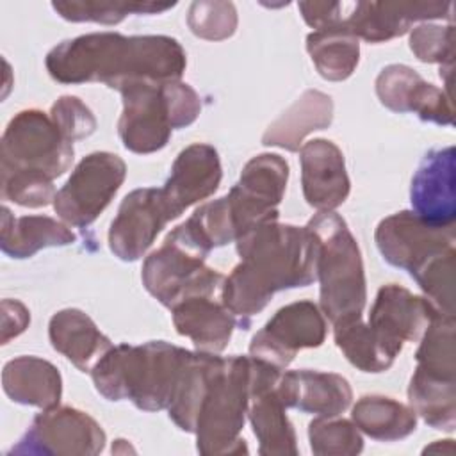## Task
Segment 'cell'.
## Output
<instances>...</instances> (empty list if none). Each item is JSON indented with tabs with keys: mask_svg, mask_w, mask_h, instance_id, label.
<instances>
[{
	"mask_svg": "<svg viewBox=\"0 0 456 456\" xmlns=\"http://www.w3.org/2000/svg\"><path fill=\"white\" fill-rule=\"evenodd\" d=\"M176 4L155 2H100V0H71L52 2L55 12L68 21H94L103 25H116L128 14H155L164 12Z\"/></svg>",
	"mask_w": 456,
	"mask_h": 456,
	"instance_id": "obj_33",
	"label": "cell"
},
{
	"mask_svg": "<svg viewBox=\"0 0 456 456\" xmlns=\"http://www.w3.org/2000/svg\"><path fill=\"white\" fill-rule=\"evenodd\" d=\"M410 48L422 62L452 64L454 57V28L452 25L422 23L410 34Z\"/></svg>",
	"mask_w": 456,
	"mask_h": 456,
	"instance_id": "obj_37",
	"label": "cell"
},
{
	"mask_svg": "<svg viewBox=\"0 0 456 456\" xmlns=\"http://www.w3.org/2000/svg\"><path fill=\"white\" fill-rule=\"evenodd\" d=\"M2 251L12 258H28L43 248L68 246L75 242L71 230L46 216L12 217L2 210Z\"/></svg>",
	"mask_w": 456,
	"mask_h": 456,
	"instance_id": "obj_27",
	"label": "cell"
},
{
	"mask_svg": "<svg viewBox=\"0 0 456 456\" xmlns=\"http://www.w3.org/2000/svg\"><path fill=\"white\" fill-rule=\"evenodd\" d=\"M335 326V344L344 356L363 372H381L394 363V356L383 347L362 315L338 321Z\"/></svg>",
	"mask_w": 456,
	"mask_h": 456,
	"instance_id": "obj_32",
	"label": "cell"
},
{
	"mask_svg": "<svg viewBox=\"0 0 456 456\" xmlns=\"http://www.w3.org/2000/svg\"><path fill=\"white\" fill-rule=\"evenodd\" d=\"M30 322L28 308L16 299L2 301V344L18 337Z\"/></svg>",
	"mask_w": 456,
	"mask_h": 456,
	"instance_id": "obj_40",
	"label": "cell"
},
{
	"mask_svg": "<svg viewBox=\"0 0 456 456\" xmlns=\"http://www.w3.org/2000/svg\"><path fill=\"white\" fill-rule=\"evenodd\" d=\"M253 394V358L228 356L217 360L210 374L198 420L196 438L201 454L248 452L239 436Z\"/></svg>",
	"mask_w": 456,
	"mask_h": 456,
	"instance_id": "obj_6",
	"label": "cell"
},
{
	"mask_svg": "<svg viewBox=\"0 0 456 456\" xmlns=\"http://www.w3.org/2000/svg\"><path fill=\"white\" fill-rule=\"evenodd\" d=\"M306 50L319 75L333 82L351 77L360 59V43L344 23L308 34Z\"/></svg>",
	"mask_w": 456,
	"mask_h": 456,
	"instance_id": "obj_29",
	"label": "cell"
},
{
	"mask_svg": "<svg viewBox=\"0 0 456 456\" xmlns=\"http://www.w3.org/2000/svg\"><path fill=\"white\" fill-rule=\"evenodd\" d=\"M278 392L287 408L319 417H337L351 404L353 392L346 378L319 370H287L280 374Z\"/></svg>",
	"mask_w": 456,
	"mask_h": 456,
	"instance_id": "obj_21",
	"label": "cell"
},
{
	"mask_svg": "<svg viewBox=\"0 0 456 456\" xmlns=\"http://www.w3.org/2000/svg\"><path fill=\"white\" fill-rule=\"evenodd\" d=\"M187 66L182 45L169 36L94 32L62 41L46 55L50 77L61 84L103 82L121 89L128 82H176Z\"/></svg>",
	"mask_w": 456,
	"mask_h": 456,
	"instance_id": "obj_1",
	"label": "cell"
},
{
	"mask_svg": "<svg viewBox=\"0 0 456 456\" xmlns=\"http://www.w3.org/2000/svg\"><path fill=\"white\" fill-rule=\"evenodd\" d=\"M125 176L126 166L116 153L94 151L84 157L55 194L57 216L71 226L91 224L110 203Z\"/></svg>",
	"mask_w": 456,
	"mask_h": 456,
	"instance_id": "obj_9",
	"label": "cell"
},
{
	"mask_svg": "<svg viewBox=\"0 0 456 456\" xmlns=\"http://www.w3.org/2000/svg\"><path fill=\"white\" fill-rule=\"evenodd\" d=\"M303 196L319 212H331L342 205L351 183L346 173L344 155L328 139L308 141L299 153Z\"/></svg>",
	"mask_w": 456,
	"mask_h": 456,
	"instance_id": "obj_18",
	"label": "cell"
},
{
	"mask_svg": "<svg viewBox=\"0 0 456 456\" xmlns=\"http://www.w3.org/2000/svg\"><path fill=\"white\" fill-rule=\"evenodd\" d=\"M442 314L429 299L411 294L408 289L388 283L383 285L369 314V326L395 358L404 342H417L431 321Z\"/></svg>",
	"mask_w": 456,
	"mask_h": 456,
	"instance_id": "obj_15",
	"label": "cell"
},
{
	"mask_svg": "<svg viewBox=\"0 0 456 456\" xmlns=\"http://www.w3.org/2000/svg\"><path fill=\"white\" fill-rule=\"evenodd\" d=\"M50 118L69 142L89 137L96 130V118L77 96H61L52 105Z\"/></svg>",
	"mask_w": 456,
	"mask_h": 456,
	"instance_id": "obj_38",
	"label": "cell"
},
{
	"mask_svg": "<svg viewBox=\"0 0 456 456\" xmlns=\"http://www.w3.org/2000/svg\"><path fill=\"white\" fill-rule=\"evenodd\" d=\"M287 178L289 164L276 153L256 155L244 166L239 182L226 194L237 239L258 224L278 219Z\"/></svg>",
	"mask_w": 456,
	"mask_h": 456,
	"instance_id": "obj_10",
	"label": "cell"
},
{
	"mask_svg": "<svg viewBox=\"0 0 456 456\" xmlns=\"http://www.w3.org/2000/svg\"><path fill=\"white\" fill-rule=\"evenodd\" d=\"M119 93L123 114L118 132L123 146L134 153L162 150L171 132L194 123L201 110L198 93L180 80L167 84L135 80L125 84Z\"/></svg>",
	"mask_w": 456,
	"mask_h": 456,
	"instance_id": "obj_4",
	"label": "cell"
},
{
	"mask_svg": "<svg viewBox=\"0 0 456 456\" xmlns=\"http://www.w3.org/2000/svg\"><path fill=\"white\" fill-rule=\"evenodd\" d=\"M219 356L212 353H191L180 374L175 395L167 406L169 419L183 431L194 433L200 406Z\"/></svg>",
	"mask_w": 456,
	"mask_h": 456,
	"instance_id": "obj_30",
	"label": "cell"
},
{
	"mask_svg": "<svg viewBox=\"0 0 456 456\" xmlns=\"http://www.w3.org/2000/svg\"><path fill=\"white\" fill-rule=\"evenodd\" d=\"M306 228L317 240V278L321 308L335 324L358 317L365 306V273L360 248L346 221L331 212H319Z\"/></svg>",
	"mask_w": 456,
	"mask_h": 456,
	"instance_id": "obj_5",
	"label": "cell"
},
{
	"mask_svg": "<svg viewBox=\"0 0 456 456\" xmlns=\"http://www.w3.org/2000/svg\"><path fill=\"white\" fill-rule=\"evenodd\" d=\"M141 276L146 290L167 308L191 297H210L224 281L221 273L205 265V256L171 233L144 260Z\"/></svg>",
	"mask_w": 456,
	"mask_h": 456,
	"instance_id": "obj_7",
	"label": "cell"
},
{
	"mask_svg": "<svg viewBox=\"0 0 456 456\" xmlns=\"http://www.w3.org/2000/svg\"><path fill=\"white\" fill-rule=\"evenodd\" d=\"M73 142L37 109L18 112L2 135V166L57 178L73 162Z\"/></svg>",
	"mask_w": 456,
	"mask_h": 456,
	"instance_id": "obj_8",
	"label": "cell"
},
{
	"mask_svg": "<svg viewBox=\"0 0 456 456\" xmlns=\"http://www.w3.org/2000/svg\"><path fill=\"white\" fill-rule=\"evenodd\" d=\"M2 383L11 401L39 408L57 406L62 394L59 370L37 356H20L5 363Z\"/></svg>",
	"mask_w": 456,
	"mask_h": 456,
	"instance_id": "obj_25",
	"label": "cell"
},
{
	"mask_svg": "<svg viewBox=\"0 0 456 456\" xmlns=\"http://www.w3.org/2000/svg\"><path fill=\"white\" fill-rule=\"evenodd\" d=\"M171 219L176 217L162 189H135L125 196L118 216L110 223L109 248L118 258L134 262L148 251Z\"/></svg>",
	"mask_w": 456,
	"mask_h": 456,
	"instance_id": "obj_14",
	"label": "cell"
},
{
	"mask_svg": "<svg viewBox=\"0 0 456 456\" xmlns=\"http://www.w3.org/2000/svg\"><path fill=\"white\" fill-rule=\"evenodd\" d=\"M308 436L312 452L317 456H353L363 449L358 428L346 419H315L308 426Z\"/></svg>",
	"mask_w": 456,
	"mask_h": 456,
	"instance_id": "obj_34",
	"label": "cell"
},
{
	"mask_svg": "<svg viewBox=\"0 0 456 456\" xmlns=\"http://www.w3.org/2000/svg\"><path fill=\"white\" fill-rule=\"evenodd\" d=\"M353 422L374 440L394 442L415 431L417 413L392 397L363 395L353 406Z\"/></svg>",
	"mask_w": 456,
	"mask_h": 456,
	"instance_id": "obj_28",
	"label": "cell"
},
{
	"mask_svg": "<svg viewBox=\"0 0 456 456\" xmlns=\"http://www.w3.org/2000/svg\"><path fill=\"white\" fill-rule=\"evenodd\" d=\"M187 25L201 39H226L237 28L235 5L232 2H194L189 9Z\"/></svg>",
	"mask_w": 456,
	"mask_h": 456,
	"instance_id": "obj_36",
	"label": "cell"
},
{
	"mask_svg": "<svg viewBox=\"0 0 456 456\" xmlns=\"http://www.w3.org/2000/svg\"><path fill=\"white\" fill-rule=\"evenodd\" d=\"M326 338V321L312 301H296L280 308L256 331L249 344V356L278 369H285L299 349L319 347Z\"/></svg>",
	"mask_w": 456,
	"mask_h": 456,
	"instance_id": "obj_12",
	"label": "cell"
},
{
	"mask_svg": "<svg viewBox=\"0 0 456 456\" xmlns=\"http://www.w3.org/2000/svg\"><path fill=\"white\" fill-rule=\"evenodd\" d=\"M303 20L314 28V30H324L337 27L344 21L340 11L344 9V4L338 2H299L297 4Z\"/></svg>",
	"mask_w": 456,
	"mask_h": 456,
	"instance_id": "obj_39",
	"label": "cell"
},
{
	"mask_svg": "<svg viewBox=\"0 0 456 456\" xmlns=\"http://www.w3.org/2000/svg\"><path fill=\"white\" fill-rule=\"evenodd\" d=\"M456 381L413 372L408 387L410 406L435 429L452 431L456 426Z\"/></svg>",
	"mask_w": 456,
	"mask_h": 456,
	"instance_id": "obj_31",
	"label": "cell"
},
{
	"mask_svg": "<svg viewBox=\"0 0 456 456\" xmlns=\"http://www.w3.org/2000/svg\"><path fill=\"white\" fill-rule=\"evenodd\" d=\"M221 176V162L216 148L194 142L178 153L171 175L160 189L175 217H178L191 205L214 194Z\"/></svg>",
	"mask_w": 456,
	"mask_h": 456,
	"instance_id": "obj_20",
	"label": "cell"
},
{
	"mask_svg": "<svg viewBox=\"0 0 456 456\" xmlns=\"http://www.w3.org/2000/svg\"><path fill=\"white\" fill-rule=\"evenodd\" d=\"M48 337L53 349L62 353L82 372H91L112 347L109 337L78 308H64L53 314L48 324Z\"/></svg>",
	"mask_w": 456,
	"mask_h": 456,
	"instance_id": "obj_22",
	"label": "cell"
},
{
	"mask_svg": "<svg viewBox=\"0 0 456 456\" xmlns=\"http://www.w3.org/2000/svg\"><path fill=\"white\" fill-rule=\"evenodd\" d=\"M451 2H356L344 27L358 39L383 43L408 32L413 21L451 20Z\"/></svg>",
	"mask_w": 456,
	"mask_h": 456,
	"instance_id": "obj_16",
	"label": "cell"
},
{
	"mask_svg": "<svg viewBox=\"0 0 456 456\" xmlns=\"http://www.w3.org/2000/svg\"><path fill=\"white\" fill-rule=\"evenodd\" d=\"M105 447L102 426L87 413L69 406H52L39 413L11 452L89 456Z\"/></svg>",
	"mask_w": 456,
	"mask_h": 456,
	"instance_id": "obj_13",
	"label": "cell"
},
{
	"mask_svg": "<svg viewBox=\"0 0 456 456\" xmlns=\"http://www.w3.org/2000/svg\"><path fill=\"white\" fill-rule=\"evenodd\" d=\"M379 102L394 112H415L422 121L452 125L451 96L426 82L415 69L404 64H390L376 78Z\"/></svg>",
	"mask_w": 456,
	"mask_h": 456,
	"instance_id": "obj_17",
	"label": "cell"
},
{
	"mask_svg": "<svg viewBox=\"0 0 456 456\" xmlns=\"http://www.w3.org/2000/svg\"><path fill=\"white\" fill-rule=\"evenodd\" d=\"M422 452H445V454H452L454 452V445L452 440H438L429 447H424Z\"/></svg>",
	"mask_w": 456,
	"mask_h": 456,
	"instance_id": "obj_41",
	"label": "cell"
},
{
	"mask_svg": "<svg viewBox=\"0 0 456 456\" xmlns=\"http://www.w3.org/2000/svg\"><path fill=\"white\" fill-rule=\"evenodd\" d=\"M376 244L383 258L413 278L436 256L454 249V224L424 221L413 210L385 217L376 228Z\"/></svg>",
	"mask_w": 456,
	"mask_h": 456,
	"instance_id": "obj_11",
	"label": "cell"
},
{
	"mask_svg": "<svg viewBox=\"0 0 456 456\" xmlns=\"http://www.w3.org/2000/svg\"><path fill=\"white\" fill-rule=\"evenodd\" d=\"M454 148L431 150L411 180L413 212L428 223L451 226L456 217L454 200Z\"/></svg>",
	"mask_w": 456,
	"mask_h": 456,
	"instance_id": "obj_19",
	"label": "cell"
},
{
	"mask_svg": "<svg viewBox=\"0 0 456 456\" xmlns=\"http://www.w3.org/2000/svg\"><path fill=\"white\" fill-rule=\"evenodd\" d=\"M55 187L52 178L2 166V196L4 200H11L21 207L39 208L53 203L55 200Z\"/></svg>",
	"mask_w": 456,
	"mask_h": 456,
	"instance_id": "obj_35",
	"label": "cell"
},
{
	"mask_svg": "<svg viewBox=\"0 0 456 456\" xmlns=\"http://www.w3.org/2000/svg\"><path fill=\"white\" fill-rule=\"evenodd\" d=\"M239 265L223 283V305L244 326L274 292L306 287L317 278V240L303 226L269 221L237 239Z\"/></svg>",
	"mask_w": 456,
	"mask_h": 456,
	"instance_id": "obj_2",
	"label": "cell"
},
{
	"mask_svg": "<svg viewBox=\"0 0 456 456\" xmlns=\"http://www.w3.org/2000/svg\"><path fill=\"white\" fill-rule=\"evenodd\" d=\"M331 119V96L315 89H308L276 121L267 126L262 142L265 146H280L289 151H297L301 141L310 132L328 128Z\"/></svg>",
	"mask_w": 456,
	"mask_h": 456,
	"instance_id": "obj_24",
	"label": "cell"
},
{
	"mask_svg": "<svg viewBox=\"0 0 456 456\" xmlns=\"http://www.w3.org/2000/svg\"><path fill=\"white\" fill-rule=\"evenodd\" d=\"M191 351L164 340L142 346H112L93 367L96 390L109 401H132L139 410L157 411L173 401Z\"/></svg>",
	"mask_w": 456,
	"mask_h": 456,
	"instance_id": "obj_3",
	"label": "cell"
},
{
	"mask_svg": "<svg viewBox=\"0 0 456 456\" xmlns=\"http://www.w3.org/2000/svg\"><path fill=\"white\" fill-rule=\"evenodd\" d=\"M280 379V378H278ZM278 381L256 392L249 403V420L260 454H297L296 433L287 417V404L278 392Z\"/></svg>",
	"mask_w": 456,
	"mask_h": 456,
	"instance_id": "obj_26",
	"label": "cell"
},
{
	"mask_svg": "<svg viewBox=\"0 0 456 456\" xmlns=\"http://www.w3.org/2000/svg\"><path fill=\"white\" fill-rule=\"evenodd\" d=\"M173 310V322L180 335L192 340L201 353H221L233 333L237 317L210 297H191Z\"/></svg>",
	"mask_w": 456,
	"mask_h": 456,
	"instance_id": "obj_23",
	"label": "cell"
}]
</instances>
